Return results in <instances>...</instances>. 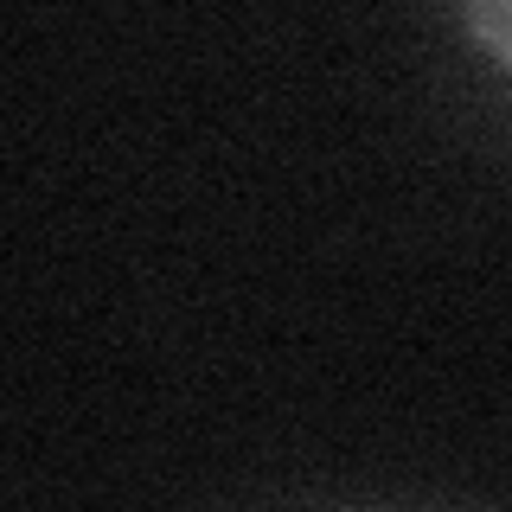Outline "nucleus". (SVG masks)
Returning a JSON list of instances; mask_svg holds the SVG:
<instances>
[{
    "mask_svg": "<svg viewBox=\"0 0 512 512\" xmlns=\"http://www.w3.org/2000/svg\"><path fill=\"white\" fill-rule=\"evenodd\" d=\"M468 32L487 52H500L512 64V0H493V7H468Z\"/></svg>",
    "mask_w": 512,
    "mask_h": 512,
    "instance_id": "1",
    "label": "nucleus"
}]
</instances>
